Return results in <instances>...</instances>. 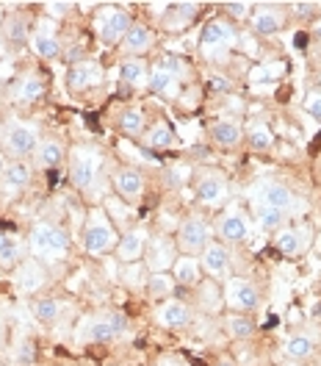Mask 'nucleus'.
<instances>
[{"mask_svg": "<svg viewBox=\"0 0 321 366\" xmlns=\"http://www.w3.org/2000/svg\"><path fill=\"white\" fill-rule=\"evenodd\" d=\"M31 250L39 258H61L69 250L67 230L56 222H36L31 228Z\"/></svg>", "mask_w": 321, "mask_h": 366, "instance_id": "nucleus-1", "label": "nucleus"}, {"mask_svg": "<svg viewBox=\"0 0 321 366\" xmlns=\"http://www.w3.org/2000/svg\"><path fill=\"white\" fill-rule=\"evenodd\" d=\"M114 242L116 233L111 219L100 208H94L89 219H86V225H83V250H86V255H103V252L114 247Z\"/></svg>", "mask_w": 321, "mask_h": 366, "instance_id": "nucleus-2", "label": "nucleus"}, {"mask_svg": "<svg viewBox=\"0 0 321 366\" xmlns=\"http://www.w3.org/2000/svg\"><path fill=\"white\" fill-rule=\"evenodd\" d=\"M39 142H42L39 139V128L31 125V122H11L3 131V147H6V153H11L17 161H23L25 156H34Z\"/></svg>", "mask_w": 321, "mask_h": 366, "instance_id": "nucleus-3", "label": "nucleus"}, {"mask_svg": "<svg viewBox=\"0 0 321 366\" xmlns=\"http://www.w3.org/2000/svg\"><path fill=\"white\" fill-rule=\"evenodd\" d=\"M178 247L185 252V255H194V252H203L213 242V228L208 225L203 217H188L180 222L178 228Z\"/></svg>", "mask_w": 321, "mask_h": 366, "instance_id": "nucleus-4", "label": "nucleus"}, {"mask_svg": "<svg viewBox=\"0 0 321 366\" xmlns=\"http://www.w3.org/2000/svg\"><path fill=\"white\" fill-rule=\"evenodd\" d=\"M100 169H103V159L94 150H75V156H72V183L78 189L89 192L100 178Z\"/></svg>", "mask_w": 321, "mask_h": 366, "instance_id": "nucleus-5", "label": "nucleus"}, {"mask_svg": "<svg viewBox=\"0 0 321 366\" xmlns=\"http://www.w3.org/2000/svg\"><path fill=\"white\" fill-rule=\"evenodd\" d=\"M144 261L153 272L172 269V264L178 261V242L169 239V236H150L147 250H144Z\"/></svg>", "mask_w": 321, "mask_h": 366, "instance_id": "nucleus-6", "label": "nucleus"}, {"mask_svg": "<svg viewBox=\"0 0 321 366\" xmlns=\"http://www.w3.org/2000/svg\"><path fill=\"white\" fill-rule=\"evenodd\" d=\"M225 302H228L233 311L238 314H253L255 308L260 305V289L250 283V280H230L228 283V292H225Z\"/></svg>", "mask_w": 321, "mask_h": 366, "instance_id": "nucleus-7", "label": "nucleus"}, {"mask_svg": "<svg viewBox=\"0 0 321 366\" xmlns=\"http://www.w3.org/2000/svg\"><path fill=\"white\" fill-rule=\"evenodd\" d=\"M128 330V320L122 314H103V317H94L89 322V330H86V339L94 344H108L119 339L122 333Z\"/></svg>", "mask_w": 321, "mask_h": 366, "instance_id": "nucleus-8", "label": "nucleus"}, {"mask_svg": "<svg viewBox=\"0 0 321 366\" xmlns=\"http://www.w3.org/2000/svg\"><path fill=\"white\" fill-rule=\"evenodd\" d=\"M147 242H150L147 228L125 230V233H122V239L116 242V261H122L125 267H128V264H138V261L144 258Z\"/></svg>", "mask_w": 321, "mask_h": 366, "instance_id": "nucleus-9", "label": "nucleus"}, {"mask_svg": "<svg viewBox=\"0 0 321 366\" xmlns=\"http://www.w3.org/2000/svg\"><path fill=\"white\" fill-rule=\"evenodd\" d=\"M103 84V67L97 61H75L67 72V86L72 92H86Z\"/></svg>", "mask_w": 321, "mask_h": 366, "instance_id": "nucleus-10", "label": "nucleus"}, {"mask_svg": "<svg viewBox=\"0 0 321 366\" xmlns=\"http://www.w3.org/2000/svg\"><path fill=\"white\" fill-rule=\"evenodd\" d=\"M213 233L219 236L222 244H241V242L250 236V222H247L241 214H235V211H233V214H222Z\"/></svg>", "mask_w": 321, "mask_h": 366, "instance_id": "nucleus-11", "label": "nucleus"}, {"mask_svg": "<svg viewBox=\"0 0 321 366\" xmlns=\"http://www.w3.org/2000/svg\"><path fill=\"white\" fill-rule=\"evenodd\" d=\"M114 189L125 203L136 206L138 200H141V194H144V175H141L138 169L125 167V169H119L114 175Z\"/></svg>", "mask_w": 321, "mask_h": 366, "instance_id": "nucleus-12", "label": "nucleus"}, {"mask_svg": "<svg viewBox=\"0 0 321 366\" xmlns=\"http://www.w3.org/2000/svg\"><path fill=\"white\" fill-rule=\"evenodd\" d=\"M131 17H128V11H122V9H111L106 17H103V23H100V39L106 42V45H116V42H122L125 36H128V31H131Z\"/></svg>", "mask_w": 321, "mask_h": 366, "instance_id": "nucleus-13", "label": "nucleus"}, {"mask_svg": "<svg viewBox=\"0 0 321 366\" xmlns=\"http://www.w3.org/2000/svg\"><path fill=\"white\" fill-rule=\"evenodd\" d=\"M200 267H205L210 277H225L230 272V250L222 242H210L205 250L200 252Z\"/></svg>", "mask_w": 321, "mask_h": 366, "instance_id": "nucleus-14", "label": "nucleus"}, {"mask_svg": "<svg viewBox=\"0 0 321 366\" xmlns=\"http://www.w3.org/2000/svg\"><path fill=\"white\" fill-rule=\"evenodd\" d=\"M156 322L163 327H185V325H191V308L180 300H166L156 311Z\"/></svg>", "mask_w": 321, "mask_h": 366, "instance_id": "nucleus-15", "label": "nucleus"}, {"mask_svg": "<svg viewBox=\"0 0 321 366\" xmlns=\"http://www.w3.org/2000/svg\"><path fill=\"white\" fill-rule=\"evenodd\" d=\"M210 142L216 147H222V150H235L244 142V131L233 119H219V122L210 125Z\"/></svg>", "mask_w": 321, "mask_h": 366, "instance_id": "nucleus-16", "label": "nucleus"}, {"mask_svg": "<svg viewBox=\"0 0 321 366\" xmlns=\"http://www.w3.org/2000/svg\"><path fill=\"white\" fill-rule=\"evenodd\" d=\"M253 28L258 36H272L282 28V11L280 6H260L253 17Z\"/></svg>", "mask_w": 321, "mask_h": 366, "instance_id": "nucleus-17", "label": "nucleus"}, {"mask_svg": "<svg viewBox=\"0 0 321 366\" xmlns=\"http://www.w3.org/2000/svg\"><path fill=\"white\" fill-rule=\"evenodd\" d=\"M260 203L269 208H280V211H288V208L294 206V194H291V189L288 186H282V183H263L260 186Z\"/></svg>", "mask_w": 321, "mask_h": 366, "instance_id": "nucleus-18", "label": "nucleus"}, {"mask_svg": "<svg viewBox=\"0 0 321 366\" xmlns=\"http://www.w3.org/2000/svg\"><path fill=\"white\" fill-rule=\"evenodd\" d=\"M233 39H235V31H233V25L225 23V20H210V23H205V28H203L200 45H203V50H205V47L230 45Z\"/></svg>", "mask_w": 321, "mask_h": 366, "instance_id": "nucleus-19", "label": "nucleus"}, {"mask_svg": "<svg viewBox=\"0 0 321 366\" xmlns=\"http://www.w3.org/2000/svg\"><path fill=\"white\" fill-rule=\"evenodd\" d=\"M116 125H119V131H122L125 137L141 139L147 134V114H144L138 106H131V109H125V112L119 114Z\"/></svg>", "mask_w": 321, "mask_h": 366, "instance_id": "nucleus-20", "label": "nucleus"}, {"mask_svg": "<svg viewBox=\"0 0 321 366\" xmlns=\"http://www.w3.org/2000/svg\"><path fill=\"white\" fill-rule=\"evenodd\" d=\"M45 269L39 267V261H34V258H28L23 261L20 267H17V286L23 289V292H36L39 286H45Z\"/></svg>", "mask_w": 321, "mask_h": 366, "instance_id": "nucleus-21", "label": "nucleus"}, {"mask_svg": "<svg viewBox=\"0 0 321 366\" xmlns=\"http://www.w3.org/2000/svg\"><path fill=\"white\" fill-rule=\"evenodd\" d=\"M225 192H228V183L222 175H205V178L197 181V197L205 206H216L225 197Z\"/></svg>", "mask_w": 321, "mask_h": 366, "instance_id": "nucleus-22", "label": "nucleus"}, {"mask_svg": "<svg viewBox=\"0 0 321 366\" xmlns=\"http://www.w3.org/2000/svg\"><path fill=\"white\" fill-rule=\"evenodd\" d=\"M200 261L191 255H178V261L172 264V277L178 286H197L200 283Z\"/></svg>", "mask_w": 321, "mask_h": 366, "instance_id": "nucleus-23", "label": "nucleus"}, {"mask_svg": "<svg viewBox=\"0 0 321 366\" xmlns=\"http://www.w3.org/2000/svg\"><path fill=\"white\" fill-rule=\"evenodd\" d=\"M61 161H64V147H61L56 139L39 142V147H36V153H34V164H36V167H42V169H56V167H61Z\"/></svg>", "mask_w": 321, "mask_h": 366, "instance_id": "nucleus-24", "label": "nucleus"}, {"mask_svg": "<svg viewBox=\"0 0 321 366\" xmlns=\"http://www.w3.org/2000/svg\"><path fill=\"white\" fill-rule=\"evenodd\" d=\"M153 47V31L147 28V25H131V31H128V36L122 39V50L125 53H131V56H141V53H147Z\"/></svg>", "mask_w": 321, "mask_h": 366, "instance_id": "nucleus-25", "label": "nucleus"}, {"mask_svg": "<svg viewBox=\"0 0 321 366\" xmlns=\"http://www.w3.org/2000/svg\"><path fill=\"white\" fill-rule=\"evenodd\" d=\"M23 261L25 258H23V244H20V239L0 230V267L14 269V267H20Z\"/></svg>", "mask_w": 321, "mask_h": 366, "instance_id": "nucleus-26", "label": "nucleus"}, {"mask_svg": "<svg viewBox=\"0 0 321 366\" xmlns=\"http://www.w3.org/2000/svg\"><path fill=\"white\" fill-rule=\"evenodd\" d=\"M31 178H34V169H31L28 161H11L3 172V186L11 189V192H20L31 183Z\"/></svg>", "mask_w": 321, "mask_h": 366, "instance_id": "nucleus-27", "label": "nucleus"}, {"mask_svg": "<svg viewBox=\"0 0 321 366\" xmlns=\"http://www.w3.org/2000/svg\"><path fill=\"white\" fill-rule=\"evenodd\" d=\"M119 78L128 84V86H147V78H150V69L141 59H125L119 64Z\"/></svg>", "mask_w": 321, "mask_h": 366, "instance_id": "nucleus-28", "label": "nucleus"}, {"mask_svg": "<svg viewBox=\"0 0 321 366\" xmlns=\"http://www.w3.org/2000/svg\"><path fill=\"white\" fill-rule=\"evenodd\" d=\"M141 139H144V144L150 150H169V147H175V134H172V128L166 122H156Z\"/></svg>", "mask_w": 321, "mask_h": 366, "instance_id": "nucleus-29", "label": "nucleus"}, {"mask_svg": "<svg viewBox=\"0 0 321 366\" xmlns=\"http://www.w3.org/2000/svg\"><path fill=\"white\" fill-rule=\"evenodd\" d=\"M175 277L169 272H150V277H147V295L150 297H156V300H163V297H169L172 292H175Z\"/></svg>", "mask_w": 321, "mask_h": 366, "instance_id": "nucleus-30", "label": "nucleus"}, {"mask_svg": "<svg viewBox=\"0 0 321 366\" xmlns=\"http://www.w3.org/2000/svg\"><path fill=\"white\" fill-rule=\"evenodd\" d=\"M285 219H288V214L280 211V208H269V206L258 208V228L263 230V233H277V230H282Z\"/></svg>", "mask_w": 321, "mask_h": 366, "instance_id": "nucleus-31", "label": "nucleus"}, {"mask_svg": "<svg viewBox=\"0 0 321 366\" xmlns=\"http://www.w3.org/2000/svg\"><path fill=\"white\" fill-rule=\"evenodd\" d=\"M285 355L291 358V361H302V358H310L313 355V336H307V333H294L288 342H285Z\"/></svg>", "mask_w": 321, "mask_h": 366, "instance_id": "nucleus-32", "label": "nucleus"}, {"mask_svg": "<svg viewBox=\"0 0 321 366\" xmlns=\"http://www.w3.org/2000/svg\"><path fill=\"white\" fill-rule=\"evenodd\" d=\"M31 45L36 50V56H42V59H58V56H61L58 39H56L53 34H45V31L34 34V36H31Z\"/></svg>", "mask_w": 321, "mask_h": 366, "instance_id": "nucleus-33", "label": "nucleus"}, {"mask_svg": "<svg viewBox=\"0 0 321 366\" xmlns=\"http://www.w3.org/2000/svg\"><path fill=\"white\" fill-rule=\"evenodd\" d=\"M302 233L297 228H282L277 233V250L282 252V255H297L302 252Z\"/></svg>", "mask_w": 321, "mask_h": 366, "instance_id": "nucleus-34", "label": "nucleus"}, {"mask_svg": "<svg viewBox=\"0 0 321 366\" xmlns=\"http://www.w3.org/2000/svg\"><path fill=\"white\" fill-rule=\"evenodd\" d=\"M42 92H45V84H42L36 75H28V78H23V84L17 86L14 97H17L20 103H36V100L42 97Z\"/></svg>", "mask_w": 321, "mask_h": 366, "instance_id": "nucleus-35", "label": "nucleus"}, {"mask_svg": "<svg viewBox=\"0 0 321 366\" xmlns=\"http://www.w3.org/2000/svg\"><path fill=\"white\" fill-rule=\"evenodd\" d=\"M228 327H230V333H233V339H253L255 336V322L250 320V314H235V317H230L228 320Z\"/></svg>", "mask_w": 321, "mask_h": 366, "instance_id": "nucleus-36", "label": "nucleus"}, {"mask_svg": "<svg viewBox=\"0 0 321 366\" xmlns=\"http://www.w3.org/2000/svg\"><path fill=\"white\" fill-rule=\"evenodd\" d=\"M58 300L56 297H39L36 302H34V317L39 322H45V325H50V322L58 320Z\"/></svg>", "mask_w": 321, "mask_h": 366, "instance_id": "nucleus-37", "label": "nucleus"}, {"mask_svg": "<svg viewBox=\"0 0 321 366\" xmlns=\"http://www.w3.org/2000/svg\"><path fill=\"white\" fill-rule=\"evenodd\" d=\"M272 144H275V137H272V131H266L263 125H255L253 131H250V147H253V150L266 153V150H272Z\"/></svg>", "mask_w": 321, "mask_h": 366, "instance_id": "nucleus-38", "label": "nucleus"}, {"mask_svg": "<svg viewBox=\"0 0 321 366\" xmlns=\"http://www.w3.org/2000/svg\"><path fill=\"white\" fill-rule=\"evenodd\" d=\"M172 84H175V75H169V72H163V69H153L150 72V78H147V86L156 92V94H163V92L172 89Z\"/></svg>", "mask_w": 321, "mask_h": 366, "instance_id": "nucleus-39", "label": "nucleus"}, {"mask_svg": "<svg viewBox=\"0 0 321 366\" xmlns=\"http://www.w3.org/2000/svg\"><path fill=\"white\" fill-rule=\"evenodd\" d=\"M14 364L17 366L36 364V344L31 342V339H23V342L17 344V350H14Z\"/></svg>", "mask_w": 321, "mask_h": 366, "instance_id": "nucleus-40", "label": "nucleus"}, {"mask_svg": "<svg viewBox=\"0 0 321 366\" xmlns=\"http://www.w3.org/2000/svg\"><path fill=\"white\" fill-rule=\"evenodd\" d=\"M3 31H6V36H9V39H14V42H25V39H28V23L20 20V17L6 20Z\"/></svg>", "mask_w": 321, "mask_h": 366, "instance_id": "nucleus-41", "label": "nucleus"}, {"mask_svg": "<svg viewBox=\"0 0 321 366\" xmlns=\"http://www.w3.org/2000/svg\"><path fill=\"white\" fill-rule=\"evenodd\" d=\"M147 277H150V274L144 272V267H141V264H128L125 283H128L131 289H141V286H147Z\"/></svg>", "mask_w": 321, "mask_h": 366, "instance_id": "nucleus-42", "label": "nucleus"}, {"mask_svg": "<svg viewBox=\"0 0 321 366\" xmlns=\"http://www.w3.org/2000/svg\"><path fill=\"white\" fill-rule=\"evenodd\" d=\"M156 67L163 69V72H169V75H175V78H178V75L183 72V61H180L178 56H160L158 64H156Z\"/></svg>", "mask_w": 321, "mask_h": 366, "instance_id": "nucleus-43", "label": "nucleus"}, {"mask_svg": "<svg viewBox=\"0 0 321 366\" xmlns=\"http://www.w3.org/2000/svg\"><path fill=\"white\" fill-rule=\"evenodd\" d=\"M305 112L310 117L321 119V92H307L305 94Z\"/></svg>", "mask_w": 321, "mask_h": 366, "instance_id": "nucleus-44", "label": "nucleus"}, {"mask_svg": "<svg viewBox=\"0 0 321 366\" xmlns=\"http://www.w3.org/2000/svg\"><path fill=\"white\" fill-rule=\"evenodd\" d=\"M247 11H250V3H228L230 17H247Z\"/></svg>", "mask_w": 321, "mask_h": 366, "instance_id": "nucleus-45", "label": "nucleus"}, {"mask_svg": "<svg viewBox=\"0 0 321 366\" xmlns=\"http://www.w3.org/2000/svg\"><path fill=\"white\" fill-rule=\"evenodd\" d=\"M294 9H297V14H302V17H305V14H310V11L316 9V3H297Z\"/></svg>", "mask_w": 321, "mask_h": 366, "instance_id": "nucleus-46", "label": "nucleus"}, {"mask_svg": "<svg viewBox=\"0 0 321 366\" xmlns=\"http://www.w3.org/2000/svg\"><path fill=\"white\" fill-rule=\"evenodd\" d=\"M6 167H9V164H6V159L0 156V178H3V172H6Z\"/></svg>", "mask_w": 321, "mask_h": 366, "instance_id": "nucleus-47", "label": "nucleus"}, {"mask_svg": "<svg viewBox=\"0 0 321 366\" xmlns=\"http://www.w3.org/2000/svg\"><path fill=\"white\" fill-rule=\"evenodd\" d=\"M313 34H316V39H321V20L316 23V28H313Z\"/></svg>", "mask_w": 321, "mask_h": 366, "instance_id": "nucleus-48", "label": "nucleus"}, {"mask_svg": "<svg viewBox=\"0 0 321 366\" xmlns=\"http://www.w3.org/2000/svg\"><path fill=\"white\" fill-rule=\"evenodd\" d=\"M216 366H235V364H233L230 358H222V361H219V364H216Z\"/></svg>", "mask_w": 321, "mask_h": 366, "instance_id": "nucleus-49", "label": "nucleus"}, {"mask_svg": "<svg viewBox=\"0 0 321 366\" xmlns=\"http://www.w3.org/2000/svg\"><path fill=\"white\" fill-rule=\"evenodd\" d=\"M282 366H302L299 361H288V364H282Z\"/></svg>", "mask_w": 321, "mask_h": 366, "instance_id": "nucleus-50", "label": "nucleus"}, {"mask_svg": "<svg viewBox=\"0 0 321 366\" xmlns=\"http://www.w3.org/2000/svg\"><path fill=\"white\" fill-rule=\"evenodd\" d=\"M0 339H3V322H0Z\"/></svg>", "mask_w": 321, "mask_h": 366, "instance_id": "nucleus-51", "label": "nucleus"}]
</instances>
